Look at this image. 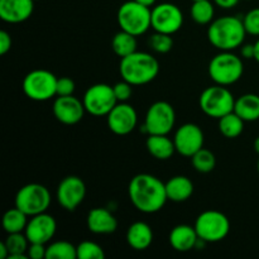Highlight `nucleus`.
Returning a JSON list of instances; mask_svg holds the SVG:
<instances>
[{
    "mask_svg": "<svg viewBox=\"0 0 259 259\" xmlns=\"http://www.w3.org/2000/svg\"><path fill=\"white\" fill-rule=\"evenodd\" d=\"M128 194L134 207L144 214L159 211L168 200L166 184L149 174L134 176L129 184Z\"/></svg>",
    "mask_w": 259,
    "mask_h": 259,
    "instance_id": "1",
    "label": "nucleus"
},
{
    "mask_svg": "<svg viewBox=\"0 0 259 259\" xmlns=\"http://www.w3.org/2000/svg\"><path fill=\"white\" fill-rule=\"evenodd\" d=\"M244 23L237 17H222L212 20L207 29V39L220 51H232L244 42Z\"/></svg>",
    "mask_w": 259,
    "mask_h": 259,
    "instance_id": "2",
    "label": "nucleus"
},
{
    "mask_svg": "<svg viewBox=\"0 0 259 259\" xmlns=\"http://www.w3.org/2000/svg\"><path fill=\"white\" fill-rule=\"evenodd\" d=\"M119 72L123 80L128 81L133 86L146 85L157 77L159 63L149 53L136 51L132 55L121 58Z\"/></svg>",
    "mask_w": 259,
    "mask_h": 259,
    "instance_id": "3",
    "label": "nucleus"
},
{
    "mask_svg": "<svg viewBox=\"0 0 259 259\" xmlns=\"http://www.w3.org/2000/svg\"><path fill=\"white\" fill-rule=\"evenodd\" d=\"M116 19L121 30L137 37L144 34L152 27V10L136 0H131L120 5Z\"/></svg>",
    "mask_w": 259,
    "mask_h": 259,
    "instance_id": "4",
    "label": "nucleus"
},
{
    "mask_svg": "<svg viewBox=\"0 0 259 259\" xmlns=\"http://www.w3.org/2000/svg\"><path fill=\"white\" fill-rule=\"evenodd\" d=\"M244 72L242 58L230 51H223L209 63V76L217 85L229 86L240 80Z\"/></svg>",
    "mask_w": 259,
    "mask_h": 259,
    "instance_id": "5",
    "label": "nucleus"
},
{
    "mask_svg": "<svg viewBox=\"0 0 259 259\" xmlns=\"http://www.w3.org/2000/svg\"><path fill=\"white\" fill-rule=\"evenodd\" d=\"M195 229L200 239L204 242H222L229 234L230 222L227 215L218 210H206L197 217Z\"/></svg>",
    "mask_w": 259,
    "mask_h": 259,
    "instance_id": "6",
    "label": "nucleus"
},
{
    "mask_svg": "<svg viewBox=\"0 0 259 259\" xmlns=\"http://www.w3.org/2000/svg\"><path fill=\"white\" fill-rule=\"evenodd\" d=\"M199 104L201 110L207 116L220 119L222 116L234 111L235 99L225 86L215 85L202 91Z\"/></svg>",
    "mask_w": 259,
    "mask_h": 259,
    "instance_id": "7",
    "label": "nucleus"
},
{
    "mask_svg": "<svg viewBox=\"0 0 259 259\" xmlns=\"http://www.w3.org/2000/svg\"><path fill=\"white\" fill-rule=\"evenodd\" d=\"M23 91L34 101H47L57 95V77L51 71L33 70L23 80Z\"/></svg>",
    "mask_w": 259,
    "mask_h": 259,
    "instance_id": "8",
    "label": "nucleus"
},
{
    "mask_svg": "<svg viewBox=\"0 0 259 259\" xmlns=\"http://www.w3.org/2000/svg\"><path fill=\"white\" fill-rule=\"evenodd\" d=\"M51 194L47 187L39 184H28L18 191L15 196V206L28 217L46 212L50 207Z\"/></svg>",
    "mask_w": 259,
    "mask_h": 259,
    "instance_id": "9",
    "label": "nucleus"
},
{
    "mask_svg": "<svg viewBox=\"0 0 259 259\" xmlns=\"http://www.w3.org/2000/svg\"><path fill=\"white\" fill-rule=\"evenodd\" d=\"M176 113L174 106L167 101H156L149 106L146 114L143 129L148 136L161 134L167 136L174 129Z\"/></svg>",
    "mask_w": 259,
    "mask_h": 259,
    "instance_id": "10",
    "label": "nucleus"
},
{
    "mask_svg": "<svg viewBox=\"0 0 259 259\" xmlns=\"http://www.w3.org/2000/svg\"><path fill=\"white\" fill-rule=\"evenodd\" d=\"M86 111L94 116H106L118 100L114 94L113 86L106 83H96L86 90L82 99Z\"/></svg>",
    "mask_w": 259,
    "mask_h": 259,
    "instance_id": "11",
    "label": "nucleus"
},
{
    "mask_svg": "<svg viewBox=\"0 0 259 259\" xmlns=\"http://www.w3.org/2000/svg\"><path fill=\"white\" fill-rule=\"evenodd\" d=\"M184 24V14L177 5L162 3L152 9V28L156 32L174 34Z\"/></svg>",
    "mask_w": 259,
    "mask_h": 259,
    "instance_id": "12",
    "label": "nucleus"
},
{
    "mask_svg": "<svg viewBox=\"0 0 259 259\" xmlns=\"http://www.w3.org/2000/svg\"><path fill=\"white\" fill-rule=\"evenodd\" d=\"M176 152L185 157H192L204 148V133L196 124L187 123L180 126L174 137Z\"/></svg>",
    "mask_w": 259,
    "mask_h": 259,
    "instance_id": "13",
    "label": "nucleus"
},
{
    "mask_svg": "<svg viewBox=\"0 0 259 259\" xmlns=\"http://www.w3.org/2000/svg\"><path fill=\"white\" fill-rule=\"evenodd\" d=\"M86 195V186L77 176H67L60 182L57 187V201L63 209L73 211Z\"/></svg>",
    "mask_w": 259,
    "mask_h": 259,
    "instance_id": "14",
    "label": "nucleus"
},
{
    "mask_svg": "<svg viewBox=\"0 0 259 259\" xmlns=\"http://www.w3.org/2000/svg\"><path fill=\"white\" fill-rule=\"evenodd\" d=\"M108 126L116 136H126L132 133L138 123L136 109L126 103H118L106 115Z\"/></svg>",
    "mask_w": 259,
    "mask_h": 259,
    "instance_id": "15",
    "label": "nucleus"
},
{
    "mask_svg": "<svg viewBox=\"0 0 259 259\" xmlns=\"http://www.w3.org/2000/svg\"><path fill=\"white\" fill-rule=\"evenodd\" d=\"M85 111L82 101L73 95L58 96L53 103V114L56 119L66 125H73L82 120Z\"/></svg>",
    "mask_w": 259,
    "mask_h": 259,
    "instance_id": "16",
    "label": "nucleus"
},
{
    "mask_svg": "<svg viewBox=\"0 0 259 259\" xmlns=\"http://www.w3.org/2000/svg\"><path fill=\"white\" fill-rule=\"evenodd\" d=\"M56 229H57V223H56L55 218L42 212V214L32 217V219L28 222L24 233L29 243L46 244L56 234Z\"/></svg>",
    "mask_w": 259,
    "mask_h": 259,
    "instance_id": "17",
    "label": "nucleus"
},
{
    "mask_svg": "<svg viewBox=\"0 0 259 259\" xmlns=\"http://www.w3.org/2000/svg\"><path fill=\"white\" fill-rule=\"evenodd\" d=\"M34 9V0H0V18L17 24L29 19Z\"/></svg>",
    "mask_w": 259,
    "mask_h": 259,
    "instance_id": "18",
    "label": "nucleus"
},
{
    "mask_svg": "<svg viewBox=\"0 0 259 259\" xmlns=\"http://www.w3.org/2000/svg\"><path fill=\"white\" fill-rule=\"evenodd\" d=\"M88 228L94 234H111L118 228L115 217L104 207H95L88 215Z\"/></svg>",
    "mask_w": 259,
    "mask_h": 259,
    "instance_id": "19",
    "label": "nucleus"
},
{
    "mask_svg": "<svg viewBox=\"0 0 259 259\" xmlns=\"http://www.w3.org/2000/svg\"><path fill=\"white\" fill-rule=\"evenodd\" d=\"M199 239L195 227L186 224L177 225L169 233V244L177 252H189L195 249Z\"/></svg>",
    "mask_w": 259,
    "mask_h": 259,
    "instance_id": "20",
    "label": "nucleus"
},
{
    "mask_svg": "<svg viewBox=\"0 0 259 259\" xmlns=\"http://www.w3.org/2000/svg\"><path fill=\"white\" fill-rule=\"evenodd\" d=\"M126 242L133 249L144 250L153 242V232L147 223H133L126 232Z\"/></svg>",
    "mask_w": 259,
    "mask_h": 259,
    "instance_id": "21",
    "label": "nucleus"
},
{
    "mask_svg": "<svg viewBox=\"0 0 259 259\" xmlns=\"http://www.w3.org/2000/svg\"><path fill=\"white\" fill-rule=\"evenodd\" d=\"M166 192L168 200L184 202L194 194V184L186 176H175L166 182Z\"/></svg>",
    "mask_w": 259,
    "mask_h": 259,
    "instance_id": "22",
    "label": "nucleus"
},
{
    "mask_svg": "<svg viewBox=\"0 0 259 259\" xmlns=\"http://www.w3.org/2000/svg\"><path fill=\"white\" fill-rule=\"evenodd\" d=\"M146 147L149 153L154 158L159 161H166L169 159L174 153L176 152V147L172 139H169L167 136H161V134H152L148 136L146 142Z\"/></svg>",
    "mask_w": 259,
    "mask_h": 259,
    "instance_id": "23",
    "label": "nucleus"
},
{
    "mask_svg": "<svg viewBox=\"0 0 259 259\" xmlns=\"http://www.w3.org/2000/svg\"><path fill=\"white\" fill-rule=\"evenodd\" d=\"M234 113L244 121H255L259 119V96L245 94L235 100Z\"/></svg>",
    "mask_w": 259,
    "mask_h": 259,
    "instance_id": "24",
    "label": "nucleus"
},
{
    "mask_svg": "<svg viewBox=\"0 0 259 259\" xmlns=\"http://www.w3.org/2000/svg\"><path fill=\"white\" fill-rule=\"evenodd\" d=\"M5 245L9 252V259H27L29 258L27 254L28 247H29V240L27 235L22 233H13L8 234V238L5 239Z\"/></svg>",
    "mask_w": 259,
    "mask_h": 259,
    "instance_id": "25",
    "label": "nucleus"
},
{
    "mask_svg": "<svg viewBox=\"0 0 259 259\" xmlns=\"http://www.w3.org/2000/svg\"><path fill=\"white\" fill-rule=\"evenodd\" d=\"M111 48H113L114 53L120 58L132 55L137 51L136 35L131 34L125 30H120L114 35L113 40H111Z\"/></svg>",
    "mask_w": 259,
    "mask_h": 259,
    "instance_id": "26",
    "label": "nucleus"
},
{
    "mask_svg": "<svg viewBox=\"0 0 259 259\" xmlns=\"http://www.w3.org/2000/svg\"><path fill=\"white\" fill-rule=\"evenodd\" d=\"M244 129V120L234 111L219 119V131L225 138H238Z\"/></svg>",
    "mask_w": 259,
    "mask_h": 259,
    "instance_id": "27",
    "label": "nucleus"
},
{
    "mask_svg": "<svg viewBox=\"0 0 259 259\" xmlns=\"http://www.w3.org/2000/svg\"><path fill=\"white\" fill-rule=\"evenodd\" d=\"M27 218L28 215L25 212L18 209L17 206L13 207V209L8 210L4 214V217H3V228H4V230L8 234L22 233L27 228Z\"/></svg>",
    "mask_w": 259,
    "mask_h": 259,
    "instance_id": "28",
    "label": "nucleus"
},
{
    "mask_svg": "<svg viewBox=\"0 0 259 259\" xmlns=\"http://www.w3.org/2000/svg\"><path fill=\"white\" fill-rule=\"evenodd\" d=\"M190 14H191V18L197 24H210L214 19V5L210 0H197L192 4Z\"/></svg>",
    "mask_w": 259,
    "mask_h": 259,
    "instance_id": "29",
    "label": "nucleus"
},
{
    "mask_svg": "<svg viewBox=\"0 0 259 259\" xmlns=\"http://www.w3.org/2000/svg\"><path fill=\"white\" fill-rule=\"evenodd\" d=\"M77 258V248L70 242L60 240L47 247L46 259H76Z\"/></svg>",
    "mask_w": 259,
    "mask_h": 259,
    "instance_id": "30",
    "label": "nucleus"
},
{
    "mask_svg": "<svg viewBox=\"0 0 259 259\" xmlns=\"http://www.w3.org/2000/svg\"><path fill=\"white\" fill-rule=\"evenodd\" d=\"M191 162L192 166L195 167L197 172H200V174H209V172H211L215 168L217 158H215V154L211 151L201 148L191 157Z\"/></svg>",
    "mask_w": 259,
    "mask_h": 259,
    "instance_id": "31",
    "label": "nucleus"
},
{
    "mask_svg": "<svg viewBox=\"0 0 259 259\" xmlns=\"http://www.w3.org/2000/svg\"><path fill=\"white\" fill-rule=\"evenodd\" d=\"M77 258L78 259H104L105 253L104 249L96 243L85 240L77 245Z\"/></svg>",
    "mask_w": 259,
    "mask_h": 259,
    "instance_id": "32",
    "label": "nucleus"
},
{
    "mask_svg": "<svg viewBox=\"0 0 259 259\" xmlns=\"http://www.w3.org/2000/svg\"><path fill=\"white\" fill-rule=\"evenodd\" d=\"M149 46L157 53H168L174 47V39L171 34L156 32L149 39Z\"/></svg>",
    "mask_w": 259,
    "mask_h": 259,
    "instance_id": "33",
    "label": "nucleus"
},
{
    "mask_svg": "<svg viewBox=\"0 0 259 259\" xmlns=\"http://www.w3.org/2000/svg\"><path fill=\"white\" fill-rule=\"evenodd\" d=\"M243 23H244L245 30H247L248 34L259 35V8L249 10L244 15Z\"/></svg>",
    "mask_w": 259,
    "mask_h": 259,
    "instance_id": "34",
    "label": "nucleus"
},
{
    "mask_svg": "<svg viewBox=\"0 0 259 259\" xmlns=\"http://www.w3.org/2000/svg\"><path fill=\"white\" fill-rule=\"evenodd\" d=\"M132 83H129L128 81L123 80L120 82H116L113 86L114 94H115V98L118 100V103H125L131 99L132 94H133V89H132Z\"/></svg>",
    "mask_w": 259,
    "mask_h": 259,
    "instance_id": "35",
    "label": "nucleus"
},
{
    "mask_svg": "<svg viewBox=\"0 0 259 259\" xmlns=\"http://www.w3.org/2000/svg\"><path fill=\"white\" fill-rule=\"evenodd\" d=\"M75 91V82L70 77H61L57 78V95L58 96H67L73 95Z\"/></svg>",
    "mask_w": 259,
    "mask_h": 259,
    "instance_id": "36",
    "label": "nucleus"
},
{
    "mask_svg": "<svg viewBox=\"0 0 259 259\" xmlns=\"http://www.w3.org/2000/svg\"><path fill=\"white\" fill-rule=\"evenodd\" d=\"M27 254L30 259H43L47 254V248L42 243H30Z\"/></svg>",
    "mask_w": 259,
    "mask_h": 259,
    "instance_id": "37",
    "label": "nucleus"
},
{
    "mask_svg": "<svg viewBox=\"0 0 259 259\" xmlns=\"http://www.w3.org/2000/svg\"><path fill=\"white\" fill-rule=\"evenodd\" d=\"M12 48V37L8 32H0V55H7Z\"/></svg>",
    "mask_w": 259,
    "mask_h": 259,
    "instance_id": "38",
    "label": "nucleus"
},
{
    "mask_svg": "<svg viewBox=\"0 0 259 259\" xmlns=\"http://www.w3.org/2000/svg\"><path fill=\"white\" fill-rule=\"evenodd\" d=\"M214 3L223 9H232L239 3V0H214Z\"/></svg>",
    "mask_w": 259,
    "mask_h": 259,
    "instance_id": "39",
    "label": "nucleus"
},
{
    "mask_svg": "<svg viewBox=\"0 0 259 259\" xmlns=\"http://www.w3.org/2000/svg\"><path fill=\"white\" fill-rule=\"evenodd\" d=\"M242 56L247 60H250V58H254V45H244L242 47Z\"/></svg>",
    "mask_w": 259,
    "mask_h": 259,
    "instance_id": "40",
    "label": "nucleus"
},
{
    "mask_svg": "<svg viewBox=\"0 0 259 259\" xmlns=\"http://www.w3.org/2000/svg\"><path fill=\"white\" fill-rule=\"evenodd\" d=\"M9 257V252H8V248L7 245H5V243H0V258L2 259H5Z\"/></svg>",
    "mask_w": 259,
    "mask_h": 259,
    "instance_id": "41",
    "label": "nucleus"
},
{
    "mask_svg": "<svg viewBox=\"0 0 259 259\" xmlns=\"http://www.w3.org/2000/svg\"><path fill=\"white\" fill-rule=\"evenodd\" d=\"M136 2L141 3V4H143V5H146V7L151 8V7H153L154 4H156L157 0H136Z\"/></svg>",
    "mask_w": 259,
    "mask_h": 259,
    "instance_id": "42",
    "label": "nucleus"
},
{
    "mask_svg": "<svg viewBox=\"0 0 259 259\" xmlns=\"http://www.w3.org/2000/svg\"><path fill=\"white\" fill-rule=\"evenodd\" d=\"M254 60L259 63V39L254 43Z\"/></svg>",
    "mask_w": 259,
    "mask_h": 259,
    "instance_id": "43",
    "label": "nucleus"
},
{
    "mask_svg": "<svg viewBox=\"0 0 259 259\" xmlns=\"http://www.w3.org/2000/svg\"><path fill=\"white\" fill-rule=\"evenodd\" d=\"M254 151L259 154V137H257L254 141Z\"/></svg>",
    "mask_w": 259,
    "mask_h": 259,
    "instance_id": "44",
    "label": "nucleus"
},
{
    "mask_svg": "<svg viewBox=\"0 0 259 259\" xmlns=\"http://www.w3.org/2000/svg\"><path fill=\"white\" fill-rule=\"evenodd\" d=\"M257 168H258V172H259V161H258V164H257Z\"/></svg>",
    "mask_w": 259,
    "mask_h": 259,
    "instance_id": "45",
    "label": "nucleus"
},
{
    "mask_svg": "<svg viewBox=\"0 0 259 259\" xmlns=\"http://www.w3.org/2000/svg\"><path fill=\"white\" fill-rule=\"evenodd\" d=\"M192 2H197V0H192Z\"/></svg>",
    "mask_w": 259,
    "mask_h": 259,
    "instance_id": "46",
    "label": "nucleus"
}]
</instances>
